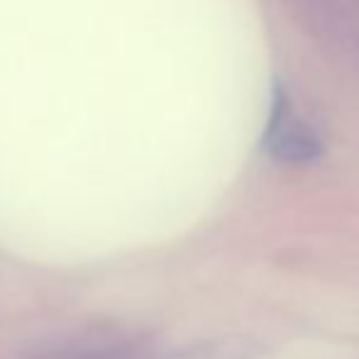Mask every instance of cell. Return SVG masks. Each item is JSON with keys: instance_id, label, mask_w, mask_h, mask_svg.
Masks as SVG:
<instances>
[{"instance_id": "obj_2", "label": "cell", "mask_w": 359, "mask_h": 359, "mask_svg": "<svg viewBox=\"0 0 359 359\" xmlns=\"http://www.w3.org/2000/svg\"><path fill=\"white\" fill-rule=\"evenodd\" d=\"M288 120V93L281 81H274V90H271V105H269V118L264 125V140L271 137L276 130Z\"/></svg>"}, {"instance_id": "obj_1", "label": "cell", "mask_w": 359, "mask_h": 359, "mask_svg": "<svg viewBox=\"0 0 359 359\" xmlns=\"http://www.w3.org/2000/svg\"><path fill=\"white\" fill-rule=\"evenodd\" d=\"M266 151L286 164H306L323 154V142L308 125L286 120L271 137L264 140Z\"/></svg>"}]
</instances>
